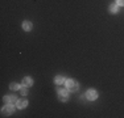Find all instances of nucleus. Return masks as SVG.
<instances>
[{"instance_id":"7","label":"nucleus","mask_w":124,"mask_h":118,"mask_svg":"<svg viewBox=\"0 0 124 118\" xmlns=\"http://www.w3.org/2000/svg\"><path fill=\"white\" fill-rule=\"evenodd\" d=\"M26 105H28V101H26L25 98L17 100V101H16V106H17L19 109H24V108H26Z\"/></svg>"},{"instance_id":"6","label":"nucleus","mask_w":124,"mask_h":118,"mask_svg":"<svg viewBox=\"0 0 124 118\" xmlns=\"http://www.w3.org/2000/svg\"><path fill=\"white\" fill-rule=\"evenodd\" d=\"M3 100H4L5 104H12V102L17 101V97L13 96V94H12V96H4V98H3Z\"/></svg>"},{"instance_id":"9","label":"nucleus","mask_w":124,"mask_h":118,"mask_svg":"<svg viewBox=\"0 0 124 118\" xmlns=\"http://www.w3.org/2000/svg\"><path fill=\"white\" fill-rule=\"evenodd\" d=\"M54 81H55V84H58V85H61V84H63V83H66V80H65V78H63V76H61V75H58V76H55V79H54Z\"/></svg>"},{"instance_id":"12","label":"nucleus","mask_w":124,"mask_h":118,"mask_svg":"<svg viewBox=\"0 0 124 118\" xmlns=\"http://www.w3.org/2000/svg\"><path fill=\"white\" fill-rule=\"evenodd\" d=\"M26 93H28V89H26V87H21V94H24V96H25Z\"/></svg>"},{"instance_id":"4","label":"nucleus","mask_w":124,"mask_h":118,"mask_svg":"<svg viewBox=\"0 0 124 118\" xmlns=\"http://www.w3.org/2000/svg\"><path fill=\"white\" fill-rule=\"evenodd\" d=\"M86 98L88 100H96L98 98V92L95 89H88L86 92Z\"/></svg>"},{"instance_id":"2","label":"nucleus","mask_w":124,"mask_h":118,"mask_svg":"<svg viewBox=\"0 0 124 118\" xmlns=\"http://www.w3.org/2000/svg\"><path fill=\"white\" fill-rule=\"evenodd\" d=\"M69 92L70 91L67 89H60V92H58V98L61 100V101H67V98H69Z\"/></svg>"},{"instance_id":"8","label":"nucleus","mask_w":124,"mask_h":118,"mask_svg":"<svg viewBox=\"0 0 124 118\" xmlns=\"http://www.w3.org/2000/svg\"><path fill=\"white\" fill-rule=\"evenodd\" d=\"M23 29H24L25 32L32 30V22L31 21H24V22H23Z\"/></svg>"},{"instance_id":"1","label":"nucleus","mask_w":124,"mask_h":118,"mask_svg":"<svg viewBox=\"0 0 124 118\" xmlns=\"http://www.w3.org/2000/svg\"><path fill=\"white\" fill-rule=\"evenodd\" d=\"M66 88L69 91H71V92H77L78 88H79V85H78V83H77L74 79H67L66 80Z\"/></svg>"},{"instance_id":"5","label":"nucleus","mask_w":124,"mask_h":118,"mask_svg":"<svg viewBox=\"0 0 124 118\" xmlns=\"http://www.w3.org/2000/svg\"><path fill=\"white\" fill-rule=\"evenodd\" d=\"M21 84H23V87L29 88L32 84H33V79H32V78H29V76H26V78L23 79V83H21Z\"/></svg>"},{"instance_id":"11","label":"nucleus","mask_w":124,"mask_h":118,"mask_svg":"<svg viewBox=\"0 0 124 118\" xmlns=\"http://www.w3.org/2000/svg\"><path fill=\"white\" fill-rule=\"evenodd\" d=\"M110 12L111 13H116L117 12V4H111L110 5Z\"/></svg>"},{"instance_id":"3","label":"nucleus","mask_w":124,"mask_h":118,"mask_svg":"<svg viewBox=\"0 0 124 118\" xmlns=\"http://www.w3.org/2000/svg\"><path fill=\"white\" fill-rule=\"evenodd\" d=\"M13 110H15L13 105L8 104V105H5L4 108L1 109V114H3V116H9V114H12V113H13Z\"/></svg>"},{"instance_id":"13","label":"nucleus","mask_w":124,"mask_h":118,"mask_svg":"<svg viewBox=\"0 0 124 118\" xmlns=\"http://www.w3.org/2000/svg\"><path fill=\"white\" fill-rule=\"evenodd\" d=\"M116 4L117 5H124V0H116Z\"/></svg>"},{"instance_id":"10","label":"nucleus","mask_w":124,"mask_h":118,"mask_svg":"<svg viewBox=\"0 0 124 118\" xmlns=\"http://www.w3.org/2000/svg\"><path fill=\"white\" fill-rule=\"evenodd\" d=\"M9 88H11L12 91H17V89H21V85L17 84V83H12V84L9 85Z\"/></svg>"}]
</instances>
